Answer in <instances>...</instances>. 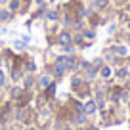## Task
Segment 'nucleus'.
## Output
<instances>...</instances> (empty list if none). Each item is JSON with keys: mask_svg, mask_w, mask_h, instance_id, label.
Here are the masks:
<instances>
[{"mask_svg": "<svg viewBox=\"0 0 130 130\" xmlns=\"http://www.w3.org/2000/svg\"><path fill=\"white\" fill-rule=\"evenodd\" d=\"M8 2H10V0H0V8H6V6H8Z\"/></svg>", "mask_w": 130, "mask_h": 130, "instance_id": "33", "label": "nucleus"}, {"mask_svg": "<svg viewBox=\"0 0 130 130\" xmlns=\"http://www.w3.org/2000/svg\"><path fill=\"white\" fill-rule=\"evenodd\" d=\"M115 82H119V84L130 82V65H121L115 69Z\"/></svg>", "mask_w": 130, "mask_h": 130, "instance_id": "8", "label": "nucleus"}, {"mask_svg": "<svg viewBox=\"0 0 130 130\" xmlns=\"http://www.w3.org/2000/svg\"><path fill=\"white\" fill-rule=\"evenodd\" d=\"M19 38H21L23 42H27V44H31V42H32V37L29 35V32H21V35H19Z\"/></svg>", "mask_w": 130, "mask_h": 130, "instance_id": "30", "label": "nucleus"}, {"mask_svg": "<svg viewBox=\"0 0 130 130\" xmlns=\"http://www.w3.org/2000/svg\"><path fill=\"white\" fill-rule=\"evenodd\" d=\"M73 44L78 48V52H82V50L90 48V46H92V42L84 40V37H82L80 32H73Z\"/></svg>", "mask_w": 130, "mask_h": 130, "instance_id": "12", "label": "nucleus"}, {"mask_svg": "<svg viewBox=\"0 0 130 130\" xmlns=\"http://www.w3.org/2000/svg\"><path fill=\"white\" fill-rule=\"evenodd\" d=\"M52 59L59 61L65 69H67V73L71 75V73H77V71H78L82 56H80V54H54Z\"/></svg>", "mask_w": 130, "mask_h": 130, "instance_id": "2", "label": "nucleus"}, {"mask_svg": "<svg viewBox=\"0 0 130 130\" xmlns=\"http://www.w3.org/2000/svg\"><path fill=\"white\" fill-rule=\"evenodd\" d=\"M48 4V0H32V6L35 8H38V6H46Z\"/></svg>", "mask_w": 130, "mask_h": 130, "instance_id": "31", "label": "nucleus"}, {"mask_svg": "<svg viewBox=\"0 0 130 130\" xmlns=\"http://www.w3.org/2000/svg\"><path fill=\"white\" fill-rule=\"evenodd\" d=\"M92 63L96 65L98 69H100V67H102L103 63H105V59H103V56H94V57H92Z\"/></svg>", "mask_w": 130, "mask_h": 130, "instance_id": "27", "label": "nucleus"}, {"mask_svg": "<svg viewBox=\"0 0 130 130\" xmlns=\"http://www.w3.org/2000/svg\"><path fill=\"white\" fill-rule=\"evenodd\" d=\"M21 84H23V88H27V90H35V86H37V73H25Z\"/></svg>", "mask_w": 130, "mask_h": 130, "instance_id": "16", "label": "nucleus"}, {"mask_svg": "<svg viewBox=\"0 0 130 130\" xmlns=\"http://www.w3.org/2000/svg\"><path fill=\"white\" fill-rule=\"evenodd\" d=\"M12 48L15 50L17 54H23V52H31V50H32V46H31V44H27V42H23L19 37H17L15 40L12 42Z\"/></svg>", "mask_w": 130, "mask_h": 130, "instance_id": "17", "label": "nucleus"}, {"mask_svg": "<svg viewBox=\"0 0 130 130\" xmlns=\"http://www.w3.org/2000/svg\"><path fill=\"white\" fill-rule=\"evenodd\" d=\"M8 8H10V12H13L15 15H19V12H21V0H10Z\"/></svg>", "mask_w": 130, "mask_h": 130, "instance_id": "22", "label": "nucleus"}, {"mask_svg": "<svg viewBox=\"0 0 130 130\" xmlns=\"http://www.w3.org/2000/svg\"><path fill=\"white\" fill-rule=\"evenodd\" d=\"M61 130H77V128H75L73 124H65V126H63V128H61Z\"/></svg>", "mask_w": 130, "mask_h": 130, "instance_id": "32", "label": "nucleus"}, {"mask_svg": "<svg viewBox=\"0 0 130 130\" xmlns=\"http://www.w3.org/2000/svg\"><path fill=\"white\" fill-rule=\"evenodd\" d=\"M42 23H59V8L57 6H48V10L44 12V17H42Z\"/></svg>", "mask_w": 130, "mask_h": 130, "instance_id": "9", "label": "nucleus"}, {"mask_svg": "<svg viewBox=\"0 0 130 130\" xmlns=\"http://www.w3.org/2000/svg\"><path fill=\"white\" fill-rule=\"evenodd\" d=\"M115 19L119 21V25H121V27H126V25L130 23V12H126V10H117Z\"/></svg>", "mask_w": 130, "mask_h": 130, "instance_id": "19", "label": "nucleus"}, {"mask_svg": "<svg viewBox=\"0 0 130 130\" xmlns=\"http://www.w3.org/2000/svg\"><path fill=\"white\" fill-rule=\"evenodd\" d=\"M126 4H130V0H111V6L115 10H122Z\"/></svg>", "mask_w": 130, "mask_h": 130, "instance_id": "26", "label": "nucleus"}, {"mask_svg": "<svg viewBox=\"0 0 130 130\" xmlns=\"http://www.w3.org/2000/svg\"><path fill=\"white\" fill-rule=\"evenodd\" d=\"M84 113L88 115V117H96V115H98V103H96L94 98L84 100Z\"/></svg>", "mask_w": 130, "mask_h": 130, "instance_id": "14", "label": "nucleus"}, {"mask_svg": "<svg viewBox=\"0 0 130 130\" xmlns=\"http://www.w3.org/2000/svg\"><path fill=\"white\" fill-rule=\"evenodd\" d=\"M80 35L84 37V40H88V42H92V44H94V42H96V38H98V29L88 27V25H86V27L80 31Z\"/></svg>", "mask_w": 130, "mask_h": 130, "instance_id": "18", "label": "nucleus"}, {"mask_svg": "<svg viewBox=\"0 0 130 130\" xmlns=\"http://www.w3.org/2000/svg\"><path fill=\"white\" fill-rule=\"evenodd\" d=\"M23 71L25 73H38V65H37L35 56H31V54L27 56V59H25V63H23Z\"/></svg>", "mask_w": 130, "mask_h": 130, "instance_id": "15", "label": "nucleus"}, {"mask_svg": "<svg viewBox=\"0 0 130 130\" xmlns=\"http://www.w3.org/2000/svg\"><path fill=\"white\" fill-rule=\"evenodd\" d=\"M88 6L92 10H96V12H107V10L113 8V6H111V0H90Z\"/></svg>", "mask_w": 130, "mask_h": 130, "instance_id": "11", "label": "nucleus"}, {"mask_svg": "<svg viewBox=\"0 0 130 130\" xmlns=\"http://www.w3.org/2000/svg\"><path fill=\"white\" fill-rule=\"evenodd\" d=\"M0 27H2V23H0Z\"/></svg>", "mask_w": 130, "mask_h": 130, "instance_id": "35", "label": "nucleus"}, {"mask_svg": "<svg viewBox=\"0 0 130 130\" xmlns=\"http://www.w3.org/2000/svg\"><path fill=\"white\" fill-rule=\"evenodd\" d=\"M77 130H100V128H98L94 122H88V124H84V126H78Z\"/></svg>", "mask_w": 130, "mask_h": 130, "instance_id": "29", "label": "nucleus"}, {"mask_svg": "<svg viewBox=\"0 0 130 130\" xmlns=\"http://www.w3.org/2000/svg\"><path fill=\"white\" fill-rule=\"evenodd\" d=\"M54 82V77L50 73H37V86H35V92H42L44 88H48Z\"/></svg>", "mask_w": 130, "mask_h": 130, "instance_id": "7", "label": "nucleus"}, {"mask_svg": "<svg viewBox=\"0 0 130 130\" xmlns=\"http://www.w3.org/2000/svg\"><path fill=\"white\" fill-rule=\"evenodd\" d=\"M44 71H46V73H50V75L54 77V80H57V82L63 80L65 75H69V73H67V69H65L59 61H56V59H46Z\"/></svg>", "mask_w": 130, "mask_h": 130, "instance_id": "4", "label": "nucleus"}, {"mask_svg": "<svg viewBox=\"0 0 130 130\" xmlns=\"http://www.w3.org/2000/svg\"><path fill=\"white\" fill-rule=\"evenodd\" d=\"M59 25L63 29H73L75 25V15L71 12H65V10H59Z\"/></svg>", "mask_w": 130, "mask_h": 130, "instance_id": "10", "label": "nucleus"}, {"mask_svg": "<svg viewBox=\"0 0 130 130\" xmlns=\"http://www.w3.org/2000/svg\"><path fill=\"white\" fill-rule=\"evenodd\" d=\"M15 17H17V15H15L13 12H10L8 6H6V8H0V23H2V25H10Z\"/></svg>", "mask_w": 130, "mask_h": 130, "instance_id": "13", "label": "nucleus"}, {"mask_svg": "<svg viewBox=\"0 0 130 130\" xmlns=\"http://www.w3.org/2000/svg\"><path fill=\"white\" fill-rule=\"evenodd\" d=\"M84 2H86V4H88V2H90V0H84Z\"/></svg>", "mask_w": 130, "mask_h": 130, "instance_id": "34", "label": "nucleus"}, {"mask_svg": "<svg viewBox=\"0 0 130 130\" xmlns=\"http://www.w3.org/2000/svg\"><path fill=\"white\" fill-rule=\"evenodd\" d=\"M69 92L73 94L75 98H78V100H88V98H92V82H88L84 77H82L80 73H71V80H69Z\"/></svg>", "mask_w": 130, "mask_h": 130, "instance_id": "1", "label": "nucleus"}, {"mask_svg": "<svg viewBox=\"0 0 130 130\" xmlns=\"http://www.w3.org/2000/svg\"><path fill=\"white\" fill-rule=\"evenodd\" d=\"M98 80L102 82H113L115 80V67H111L109 63H103L98 71Z\"/></svg>", "mask_w": 130, "mask_h": 130, "instance_id": "5", "label": "nucleus"}, {"mask_svg": "<svg viewBox=\"0 0 130 130\" xmlns=\"http://www.w3.org/2000/svg\"><path fill=\"white\" fill-rule=\"evenodd\" d=\"M23 130H46L42 124H38V122H35V124H29V126H25Z\"/></svg>", "mask_w": 130, "mask_h": 130, "instance_id": "28", "label": "nucleus"}, {"mask_svg": "<svg viewBox=\"0 0 130 130\" xmlns=\"http://www.w3.org/2000/svg\"><path fill=\"white\" fill-rule=\"evenodd\" d=\"M48 6L50 4H46V6H38V8H35V12H31V15H29V19L35 23V21H42V17H44V12L48 10Z\"/></svg>", "mask_w": 130, "mask_h": 130, "instance_id": "20", "label": "nucleus"}, {"mask_svg": "<svg viewBox=\"0 0 130 130\" xmlns=\"http://www.w3.org/2000/svg\"><path fill=\"white\" fill-rule=\"evenodd\" d=\"M59 50H61V54H80V52H78V48L73 44V42H71V44H67V46H61Z\"/></svg>", "mask_w": 130, "mask_h": 130, "instance_id": "24", "label": "nucleus"}, {"mask_svg": "<svg viewBox=\"0 0 130 130\" xmlns=\"http://www.w3.org/2000/svg\"><path fill=\"white\" fill-rule=\"evenodd\" d=\"M119 29H121L119 21H117V19H113V23H109V27H107V35H109V37H113V35L119 31Z\"/></svg>", "mask_w": 130, "mask_h": 130, "instance_id": "25", "label": "nucleus"}, {"mask_svg": "<svg viewBox=\"0 0 130 130\" xmlns=\"http://www.w3.org/2000/svg\"><path fill=\"white\" fill-rule=\"evenodd\" d=\"M73 42V31L71 29H59V32H57L56 37V48H61V46H67Z\"/></svg>", "mask_w": 130, "mask_h": 130, "instance_id": "6", "label": "nucleus"}, {"mask_svg": "<svg viewBox=\"0 0 130 130\" xmlns=\"http://www.w3.org/2000/svg\"><path fill=\"white\" fill-rule=\"evenodd\" d=\"M10 86V78H8V71L4 67H0V90H8Z\"/></svg>", "mask_w": 130, "mask_h": 130, "instance_id": "21", "label": "nucleus"}, {"mask_svg": "<svg viewBox=\"0 0 130 130\" xmlns=\"http://www.w3.org/2000/svg\"><path fill=\"white\" fill-rule=\"evenodd\" d=\"M31 8H32V0H21V12H19V15H27V13L31 12Z\"/></svg>", "mask_w": 130, "mask_h": 130, "instance_id": "23", "label": "nucleus"}, {"mask_svg": "<svg viewBox=\"0 0 130 130\" xmlns=\"http://www.w3.org/2000/svg\"><path fill=\"white\" fill-rule=\"evenodd\" d=\"M98 71H100V69H98L96 65L92 63V59H86V57H82V59H80L78 73H80L88 82H92V84H94V82L98 80Z\"/></svg>", "mask_w": 130, "mask_h": 130, "instance_id": "3", "label": "nucleus"}]
</instances>
